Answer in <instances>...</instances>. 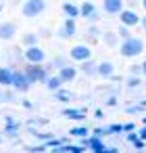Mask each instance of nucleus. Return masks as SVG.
<instances>
[{
    "label": "nucleus",
    "instance_id": "obj_7",
    "mask_svg": "<svg viewBox=\"0 0 146 153\" xmlns=\"http://www.w3.org/2000/svg\"><path fill=\"white\" fill-rule=\"evenodd\" d=\"M13 84H15L19 90H27V88H29V78H27V74H15Z\"/></svg>",
    "mask_w": 146,
    "mask_h": 153
},
{
    "label": "nucleus",
    "instance_id": "obj_15",
    "mask_svg": "<svg viewBox=\"0 0 146 153\" xmlns=\"http://www.w3.org/2000/svg\"><path fill=\"white\" fill-rule=\"evenodd\" d=\"M63 11L67 13V17H77V15H79V9H77L75 4H69V2L63 4Z\"/></svg>",
    "mask_w": 146,
    "mask_h": 153
},
{
    "label": "nucleus",
    "instance_id": "obj_18",
    "mask_svg": "<svg viewBox=\"0 0 146 153\" xmlns=\"http://www.w3.org/2000/svg\"><path fill=\"white\" fill-rule=\"evenodd\" d=\"M23 42L25 44H36L38 38H36V34H27V36H23Z\"/></svg>",
    "mask_w": 146,
    "mask_h": 153
},
{
    "label": "nucleus",
    "instance_id": "obj_28",
    "mask_svg": "<svg viewBox=\"0 0 146 153\" xmlns=\"http://www.w3.org/2000/svg\"><path fill=\"white\" fill-rule=\"evenodd\" d=\"M0 11H2V7H0Z\"/></svg>",
    "mask_w": 146,
    "mask_h": 153
},
{
    "label": "nucleus",
    "instance_id": "obj_25",
    "mask_svg": "<svg viewBox=\"0 0 146 153\" xmlns=\"http://www.w3.org/2000/svg\"><path fill=\"white\" fill-rule=\"evenodd\" d=\"M140 136H142V138L146 140V130H142V132H140Z\"/></svg>",
    "mask_w": 146,
    "mask_h": 153
},
{
    "label": "nucleus",
    "instance_id": "obj_19",
    "mask_svg": "<svg viewBox=\"0 0 146 153\" xmlns=\"http://www.w3.org/2000/svg\"><path fill=\"white\" fill-rule=\"evenodd\" d=\"M86 132H88L86 128H73L71 130V134H75V136H86Z\"/></svg>",
    "mask_w": 146,
    "mask_h": 153
},
{
    "label": "nucleus",
    "instance_id": "obj_9",
    "mask_svg": "<svg viewBox=\"0 0 146 153\" xmlns=\"http://www.w3.org/2000/svg\"><path fill=\"white\" fill-rule=\"evenodd\" d=\"M15 36V25L13 23H2L0 25V38L2 40H11Z\"/></svg>",
    "mask_w": 146,
    "mask_h": 153
},
{
    "label": "nucleus",
    "instance_id": "obj_6",
    "mask_svg": "<svg viewBox=\"0 0 146 153\" xmlns=\"http://www.w3.org/2000/svg\"><path fill=\"white\" fill-rule=\"evenodd\" d=\"M121 23L123 25H136V23H140V17L131 11H121Z\"/></svg>",
    "mask_w": 146,
    "mask_h": 153
},
{
    "label": "nucleus",
    "instance_id": "obj_24",
    "mask_svg": "<svg viewBox=\"0 0 146 153\" xmlns=\"http://www.w3.org/2000/svg\"><path fill=\"white\" fill-rule=\"evenodd\" d=\"M140 23H142V25H144V30H146V17H142V19H140Z\"/></svg>",
    "mask_w": 146,
    "mask_h": 153
},
{
    "label": "nucleus",
    "instance_id": "obj_20",
    "mask_svg": "<svg viewBox=\"0 0 146 153\" xmlns=\"http://www.w3.org/2000/svg\"><path fill=\"white\" fill-rule=\"evenodd\" d=\"M106 42H109V46H115V44H117V38H115V34H106Z\"/></svg>",
    "mask_w": 146,
    "mask_h": 153
},
{
    "label": "nucleus",
    "instance_id": "obj_3",
    "mask_svg": "<svg viewBox=\"0 0 146 153\" xmlns=\"http://www.w3.org/2000/svg\"><path fill=\"white\" fill-rule=\"evenodd\" d=\"M29 82H46V71L40 67V63H32L27 69H25Z\"/></svg>",
    "mask_w": 146,
    "mask_h": 153
},
{
    "label": "nucleus",
    "instance_id": "obj_4",
    "mask_svg": "<svg viewBox=\"0 0 146 153\" xmlns=\"http://www.w3.org/2000/svg\"><path fill=\"white\" fill-rule=\"evenodd\" d=\"M25 59H27L29 63H42V61L46 59V55H44L42 48H38V46H29V48L25 51Z\"/></svg>",
    "mask_w": 146,
    "mask_h": 153
},
{
    "label": "nucleus",
    "instance_id": "obj_26",
    "mask_svg": "<svg viewBox=\"0 0 146 153\" xmlns=\"http://www.w3.org/2000/svg\"><path fill=\"white\" fill-rule=\"evenodd\" d=\"M142 71H144V74H146V61H144V65H142Z\"/></svg>",
    "mask_w": 146,
    "mask_h": 153
},
{
    "label": "nucleus",
    "instance_id": "obj_22",
    "mask_svg": "<svg viewBox=\"0 0 146 153\" xmlns=\"http://www.w3.org/2000/svg\"><path fill=\"white\" fill-rule=\"evenodd\" d=\"M119 34H121L123 38H127V30H125V27H121V30H119Z\"/></svg>",
    "mask_w": 146,
    "mask_h": 153
},
{
    "label": "nucleus",
    "instance_id": "obj_27",
    "mask_svg": "<svg viewBox=\"0 0 146 153\" xmlns=\"http://www.w3.org/2000/svg\"><path fill=\"white\" fill-rule=\"evenodd\" d=\"M142 4H144V9H146V0H142Z\"/></svg>",
    "mask_w": 146,
    "mask_h": 153
},
{
    "label": "nucleus",
    "instance_id": "obj_5",
    "mask_svg": "<svg viewBox=\"0 0 146 153\" xmlns=\"http://www.w3.org/2000/svg\"><path fill=\"white\" fill-rule=\"evenodd\" d=\"M90 55H92L90 48L84 46V44H79V46H75V48L71 51V59H73V61H88Z\"/></svg>",
    "mask_w": 146,
    "mask_h": 153
},
{
    "label": "nucleus",
    "instance_id": "obj_1",
    "mask_svg": "<svg viewBox=\"0 0 146 153\" xmlns=\"http://www.w3.org/2000/svg\"><path fill=\"white\" fill-rule=\"evenodd\" d=\"M144 51V42L142 40H138V38H125V42L121 44V55L123 57H136V55H140Z\"/></svg>",
    "mask_w": 146,
    "mask_h": 153
},
{
    "label": "nucleus",
    "instance_id": "obj_8",
    "mask_svg": "<svg viewBox=\"0 0 146 153\" xmlns=\"http://www.w3.org/2000/svg\"><path fill=\"white\" fill-rule=\"evenodd\" d=\"M121 7H123L121 0H104V11H106V13H111V15L119 13V11H121Z\"/></svg>",
    "mask_w": 146,
    "mask_h": 153
},
{
    "label": "nucleus",
    "instance_id": "obj_21",
    "mask_svg": "<svg viewBox=\"0 0 146 153\" xmlns=\"http://www.w3.org/2000/svg\"><path fill=\"white\" fill-rule=\"evenodd\" d=\"M56 97H59L61 101H67V99H69V92H63V90H61V92H59Z\"/></svg>",
    "mask_w": 146,
    "mask_h": 153
},
{
    "label": "nucleus",
    "instance_id": "obj_14",
    "mask_svg": "<svg viewBox=\"0 0 146 153\" xmlns=\"http://www.w3.org/2000/svg\"><path fill=\"white\" fill-rule=\"evenodd\" d=\"M96 71H98L102 78H109V76H113V65L104 61V63H100V65H98V69H96Z\"/></svg>",
    "mask_w": 146,
    "mask_h": 153
},
{
    "label": "nucleus",
    "instance_id": "obj_11",
    "mask_svg": "<svg viewBox=\"0 0 146 153\" xmlns=\"http://www.w3.org/2000/svg\"><path fill=\"white\" fill-rule=\"evenodd\" d=\"M84 145H88L90 149H94V151H98V153H102V151H111V149H106V147H104V145H102V143H100V140H98L96 136L88 138V140H86Z\"/></svg>",
    "mask_w": 146,
    "mask_h": 153
},
{
    "label": "nucleus",
    "instance_id": "obj_13",
    "mask_svg": "<svg viewBox=\"0 0 146 153\" xmlns=\"http://www.w3.org/2000/svg\"><path fill=\"white\" fill-rule=\"evenodd\" d=\"M73 34H75V23H73V17H69V19L65 21V25H63L61 36H73Z\"/></svg>",
    "mask_w": 146,
    "mask_h": 153
},
{
    "label": "nucleus",
    "instance_id": "obj_23",
    "mask_svg": "<svg viewBox=\"0 0 146 153\" xmlns=\"http://www.w3.org/2000/svg\"><path fill=\"white\" fill-rule=\"evenodd\" d=\"M123 130H127V132H129V130H134V124H125V126H123Z\"/></svg>",
    "mask_w": 146,
    "mask_h": 153
},
{
    "label": "nucleus",
    "instance_id": "obj_12",
    "mask_svg": "<svg viewBox=\"0 0 146 153\" xmlns=\"http://www.w3.org/2000/svg\"><path fill=\"white\" fill-rule=\"evenodd\" d=\"M13 78H15V74L11 69H7V67L0 69V84H13Z\"/></svg>",
    "mask_w": 146,
    "mask_h": 153
},
{
    "label": "nucleus",
    "instance_id": "obj_16",
    "mask_svg": "<svg viewBox=\"0 0 146 153\" xmlns=\"http://www.w3.org/2000/svg\"><path fill=\"white\" fill-rule=\"evenodd\" d=\"M79 15H84V17H94V4H92V2H86V4L79 9Z\"/></svg>",
    "mask_w": 146,
    "mask_h": 153
},
{
    "label": "nucleus",
    "instance_id": "obj_2",
    "mask_svg": "<svg viewBox=\"0 0 146 153\" xmlns=\"http://www.w3.org/2000/svg\"><path fill=\"white\" fill-rule=\"evenodd\" d=\"M44 9H46L44 0H27V2L23 4V15L25 17H38Z\"/></svg>",
    "mask_w": 146,
    "mask_h": 153
},
{
    "label": "nucleus",
    "instance_id": "obj_10",
    "mask_svg": "<svg viewBox=\"0 0 146 153\" xmlns=\"http://www.w3.org/2000/svg\"><path fill=\"white\" fill-rule=\"evenodd\" d=\"M75 76H77L75 67H61V74H59V78H61L63 82H71Z\"/></svg>",
    "mask_w": 146,
    "mask_h": 153
},
{
    "label": "nucleus",
    "instance_id": "obj_17",
    "mask_svg": "<svg viewBox=\"0 0 146 153\" xmlns=\"http://www.w3.org/2000/svg\"><path fill=\"white\" fill-rule=\"evenodd\" d=\"M61 82H63V80L56 76V78H52V80H48V88H50V90H59V88H61Z\"/></svg>",
    "mask_w": 146,
    "mask_h": 153
}]
</instances>
